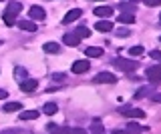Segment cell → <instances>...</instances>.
I'll return each mask as SVG.
<instances>
[{
  "label": "cell",
  "mask_w": 161,
  "mask_h": 134,
  "mask_svg": "<svg viewBox=\"0 0 161 134\" xmlns=\"http://www.w3.org/2000/svg\"><path fill=\"white\" fill-rule=\"evenodd\" d=\"M22 10V6H20L18 2H10L6 6V10H4V24L6 26H14L16 24V14Z\"/></svg>",
  "instance_id": "1"
},
{
  "label": "cell",
  "mask_w": 161,
  "mask_h": 134,
  "mask_svg": "<svg viewBox=\"0 0 161 134\" xmlns=\"http://www.w3.org/2000/svg\"><path fill=\"white\" fill-rule=\"evenodd\" d=\"M113 64H115L117 68H121V70H127V72H129V70H135V68L139 66L135 60H129V58H115Z\"/></svg>",
  "instance_id": "2"
},
{
  "label": "cell",
  "mask_w": 161,
  "mask_h": 134,
  "mask_svg": "<svg viewBox=\"0 0 161 134\" xmlns=\"http://www.w3.org/2000/svg\"><path fill=\"white\" fill-rule=\"evenodd\" d=\"M95 82L97 84H115L117 82V76H115L113 72H99L97 76H95Z\"/></svg>",
  "instance_id": "3"
},
{
  "label": "cell",
  "mask_w": 161,
  "mask_h": 134,
  "mask_svg": "<svg viewBox=\"0 0 161 134\" xmlns=\"http://www.w3.org/2000/svg\"><path fill=\"white\" fill-rule=\"evenodd\" d=\"M119 112L125 114V116H129V118H145V112L143 110H139V108H131V106L119 108Z\"/></svg>",
  "instance_id": "4"
},
{
  "label": "cell",
  "mask_w": 161,
  "mask_h": 134,
  "mask_svg": "<svg viewBox=\"0 0 161 134\" xmlns=\"http://www.w3.org/2000/svg\"><path fill=\"white\" fill-rule=\"evenodd\" d=\"M145 76H147L151 82H159V80H161V64L147 68V70H145Z\"/></svg>",
  "instance_id": "5"
},
{
  "label": "cell",
  "mask_w": 161,
  "mask_h": 134,
  "mask_svg": "<svg viewBox=\"0 0 161 134\" xmlns=\"http://www.w3.org/2000/svg\"><path fill=\"white\" fill-rule=\"evenodd\" d=\"M80 14H83V10H80V8H73V10H69L67 14H64L63 22H64V24H70V22L79 20V18H80Z\"/></svg>",
  "instance_id": "6"
},
{
  "label": "cell",
  "mask_w": 161,
  "mask_h": 134,
  "mask_svg": "<svg viewBox=\"0 0 161 134\" xmlns=\"http://www.w3.org/2000/svg\"><path fill=\"white\" fill-rule=\"evenodd\" d=\"M91 68V64H89V60H77L73 64V68H70V70H73L75 74H85Z\"/></svg>",
  "instance_id": "7"
},
{
  "label": "cell",
  "mask_w": 161,
  "mask_h": 134,
  "mask_svg": "<svg viewBox=\"0 0 161 134\" xmlns=\"http://www.w3.org/2000/svg\"><path fill=\"white\" fill-rule=\"evenodd\" d=\"M36 86H38L36 80H26V78H24V80L20 82V90L22 92H32V90H36Z\"/></svg>",
  "instance_id": "8"
},
{
  "label": "cell",
  "mask_w": 161,
  "mask_h": 134,
  "mask_svg": "<svg viewBox=\"0 0 161 134\" xmlns=\"http://www.w3.org/2000/svg\"><path fill=\"white\" fill-rule=\"evenodd\" d=\"M113 14V6H97L95 8V16H99V18H107Z\"/></svg>",
  "instance_id": "9"
},
{
  "label": "cell",
  "mask_w": 161,
  "mask_h": 134,
  "mask_svg": "<svg viewBox=\"0 0 161 134\" xmlns=\"http://www.w3.org/2000/svg\"><path fill=\"white\" fill-rule=\"evenodd\" d=\"M28 14H30V18H34V20H42L44 16H47V14H44V10L40 6H32L28 10Z\"/></svg>",
  "instance_id": "10"
},
{
  "label": "cell",
  "mask_w": 161,
  "mask_h": 134,
  "mask_svg": "<svg viewBox=\"0 0 161 134\" xmlns=\"http://www.w3.org/2000/svg\"><path fill=\"white\" fill-rule=\"evenodd\" d=\"M64 44L67 46H79V42H80V38L77 36V34H64Z\"/></svg>",
  "instance_id": "11"
},
{
  "label": "cell",
  "mask_w": 161,
  "mask_h": 134,
  "mask_svg": "<svg viewBox=\"0 0 161 134\" xmlns=\"http://www.w3.org/2000/svg\"><path fill=\"white\" fill-rule=\"evenodd\" d=\"M42 50L47 52V54H58L60 46H58L57 42H47V44H44V46H42Z\"/></svg>",
  "instance_id": "12"
},
{
  "label": "cell",
  "mask_w": 161,
  "mask_h": 134,
  "mask_svg": "<svg viewBox=\"0 0 161 134\" xmlns=\"http://www.w3.org/2000/svg\"><path fill=\"white\" fill-rule=\"evenodd\" d=\"M95 28H97L99 32H109V30H113V22H107V20L95 22Z\"/></svg>",
  "instance_id": "13"
},
{
  "label": "cell",
  "mask_w": 161,
  "mask_h": 134,
  "mask_svg": "<svg viewBox=\"0 0 161 134\" xmlns=\"http://www.w3.org/2000/svg\"><path fill=\"white\" fill-rule=\"evenodd\" d=\"M18 26L22 28V30H26V32H34V30H36V24L30 22V20H20Z\"/></svg>",
  "instance_id": "14"
},
{
  "label": "cell",
  "mask_w": 161,
  "mask_h": 134,
  "mask_svg": "<svg viewBox=\"0 0 161 134\" xmlns=\"http://www.w3.org/2000/svg\"><path fill=\"white\" fill-rule=\"evenodd\" d=\"M85 54H87L89 58H99L101 54H103V48H97V46H91V48H87V50H85Z\"/></svg>",
  "instance_id": "15"
},
{
  "label": "cell",
  "mask_w": 161,
  "mask_h": 134,
  "mask_svg": "<svg viewBox=\"0 0 161 134\" xmlns=\"http://www.w3.org/2000/svg\"><path fill=\"white\" fill-rule=\"evenodd\" d=\"M117 20L123 22V24H131V22H135V16H133V12H123Z\"/></svg>",
  "instance_id": "16"
},
{
  "label": "cell",
  "mask_w": 161,
  "mask_h": 134,
  "mask_svg": "<svg viewBox=\"0 0 161 134\" xmlns=\"http://www.w3.org/2000/svg\"><path fill=\"white\" fill-rule=\"evenodd\" d=\"M20 118H22V120H34V118H38V110H26V112H20Z\"/></svg>",
  "instance_id": "17"
},
{
  "label": "cell",
  "mask_w": 161,
  "mask_h": 134,
  "mask_svg": "<svg viewBox=\"0 0 161 134\" xmlns=\"http://www.w3.org/2000/svg\"><path fill=\"white\" fill-rule=\"evenodd\" d=\"M44 114H48V116H53V114H57V110H58V106L54 102H48V104H44Z\"/></svg>",
  "instance_id": "18"
},
{
  "label": "cell",
  "mask_w": 161,
  "mask_h": 134,
  "mask_svg": "<svg viewBox=\"0 0 161 134\" xmlns=\"http://www.w3.org/2000/svg\"><path fill=\"white\" fill-rule=\"evenodd\" d=\"M20 106H22L20 102H8V104H4V112H16L20 110Z\"/></svg>",
  "instance_id": "19"
},
{
  "label": "cell",
  "mask_w": 161,
  "mask_h": 134,
  "mask_svg": "<svg viewBox=\"0 0 161 134\" xmlns=\"http://www.w3.org/2000/svg\"><path fill=\"white\" fill-rule=\"evenodd\" d=\"M127 130H133V132H145V130H147V126H141V124L129 122V124H127Z\"/></svg>",
  "instance_id": "20"
},
{
  "label": "cell",
  "mask_w": 161,
  "mask_h": 134,
  "mask_svg": "<svg viewBox=\"0 0 161 134\" xmlns=\"http://www.w3.org/2000/svg\"><path fill=\"white\" fill-rule=\"evenodd\" d=\"M14 78H16V80H24V78H26V70H24V68H14Z\"/></svg>",
  "instance_id": "21"
},
{
  "label": "cell",
  "mask_w": 161,
  "mask_h": 134,
  "mask_svg": "<svg viewBox=\"0 0 161 134\" xmlns=\"http://www.w3.org/2000/svg\"><path fill=\"white\" fill-rule=\"evenodd\" d=\"M75 34H77L79 38H89V34H91V32H89V28H85V26H79Z\"/></svg>",
  "instance_id": "22"
},
{
  "label": "cell",
  "mask_w": 161,
  "mask_h": 134,
  "mask_svg": "<svg viewBox=\"0 0 161 134\" xmlns=\"http://www.w3.org/2000/svg\"><path fill=\"white\" fill-rule=\"evenodd\" d=\"M145 50H143V46H133V48H129V54L131 56H141Z\"/></svg>",
  "instance_id": "23"
},
{
  "label": "cell",
  "mask_w": 161,
  "mask_h": 134,
  "mask_svg": "<svg viewBox=\"0 0 161 134\" xmlns=\"http://www.w3.org/2000/svg\"><path fill=\"white\" fill-rule=\"evenodd\" d=\"M119 8L123 12H135V6H131V4H119Z\"/></svg>",
  "instance_id": "24"
},
{
  "label": "cell",
  "mask_w": 161,
  "mask_h": 134,
  "mask_svg": "<svg viewBox=\"0 0 161 134\" xmlns=\"http://www.w3.org/2000/svg\"><path fill=\"white\" fill-rule=\"evenodd\" d=\"M149 56L153 58V60H159V62H161V50H151Z\"/></svg>",
  "instance_id": "25"
},
{
  "label": "cell",
  "mask_w": 161,
  "mask_h": 134,
  "mask_svg": "<svg viewBox=\"0 0 161 134\" xmlns=\"http://www.w3.org/2000/svg\"><path fill=\"white\" fill-rule=\"evenodd\" d=\"M145 6H161V0H143Z\"/></svg>",
  "instance_id": "26"
},
{
  "label": "cell",
  "mask_w": 161,
  "mask_h": 134,
  "mask_svg": "<svg viewBox=\"0 0 161 134\" xmlns=\"http://www.w3.org/2000/svg\"><path fill=\"white\" fill-rule=\"evenodd\" d=\"M91 130H93V132H103V126H101L99 122H93V126H91Z\"/></svg>",
  "instance_id": "27"
},
{
  "label": "cell",
  "mask_w": 161,
  "mask_h": 134,
  "mask_svg": "<svg viewBox=\"0 0 161 134\" xmlns=\"http://www.w3.org/2000/svg\"><path fill=\"white\" fill-rule=\"evenodd\" d=\"M117 36H129V30H127V28H119V30H117Z\"/></svg>",
  "instance_id": "28"
},
{
  "label": "cell",
  "mask_w": 161,
  "mask_h": 134,
  "mask_svg": "<svg viewBox=\"0 0 161 134\" xmlns=\"http://www.w3.org/2000/svg\"><path fill=\"white\" fill-rule=\"evenodd\" d=\"M53 80H64V74H60V72L53 74Z\"/></svg>",
  "instance_id": "29"
},
{
  "label": "cell",
  "mask_w": 161,
  "mask_h": 134,
  "mask_svg": "<svg viewBox=\"0 0 161 134\" xmlns=\"http://www.w3.org/2000/svg\"><path fill=\"white\" fill-rule=\"evenodd\" d=\"M6 96H8V92L4 90V88H0V100H4V98H6Z\"/></svg>",
  "instance_id": "30"
},
{
  "label": "cell",
  "mask_w": 161,
  "mask_h": 134,
  "mask_svg": "<svg viewBox=\"0 0 161 134\" xmlns=\"http://www.w3.org/2000/svg\"><path fill=\"white\" fill-rule=\"evenodd\" d=\"M145 94H147V90H145V88H141V90L137 92V98H141V96H145Z\"/></svg>",
  "instance_id": "31"
},
{
  "label": "cell",
  "mask_w": 161,
  "mask_h": 134,
  "mask_svg": "<svg viewBox=\"0 0 161 134\" xmlns=\"http://www.w3.org/2000/svg\"><path fill=\"white\" fill-rule=\"evenodd\" d=\"M153 102H159L161 104V94H153Z\"/></svg>",
  "instance_id": "32"
},
{
  "label": "cell",
  "mask_w": 161,
  "mask_h": 134,
  "mask_svg": "<svg viewBox=\"0 0 161 134\" xmlns=\"http://www.w3.org/2000/svg\"><path fill=\"white\" fill-rule=\"evenodd\" d=\"M131 2H139V0H131Z\"/></svg>",
  "instance_id": "33"
},
{
  "label": "cell",
  "mask_w": 161,
  "mask_h": 134,
  "mask_svg": "<svg viewBox=\"0 0 161 134\" xmlns=\"http://www.w3.org/2000/svg\"><path fill=\"white\" fill-rule=\"evenodd\" d=\"M159 24H161V16H159Z\"/></svg>",
  "instance_id": "34"
}]
</instances>
